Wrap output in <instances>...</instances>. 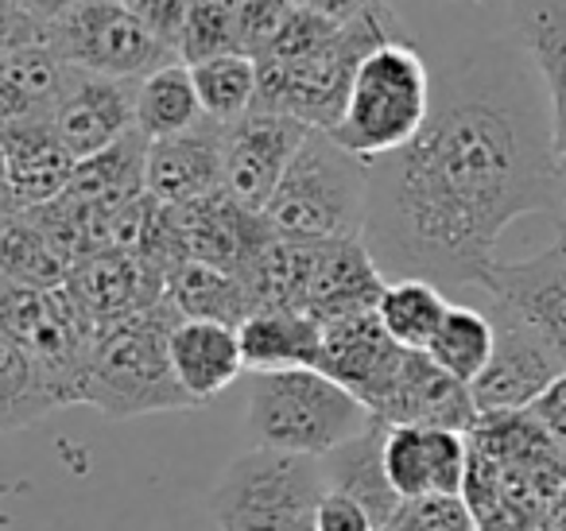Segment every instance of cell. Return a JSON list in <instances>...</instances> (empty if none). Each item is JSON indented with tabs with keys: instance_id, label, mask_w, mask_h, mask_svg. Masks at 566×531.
Segmentation results:
<instances>
[{
	"instance_id": "6da1fadb",
	"label": "cell",
	"mask_w": 566,
	"mask_h": 531,
	"mask_svg": "<svg viewBox=\"0 0 566 531\" xmlns=\"http://www.w3.org/2000/svg\"><path fill=\"white\" fill-rule=\"evenodd\" d=\"M520 43H485L434 79L423 133L373 164L369 241L380 272L481 288L524 214L566 218V171L543 86Z\"/></svg>"
},
{
	"instance_id": "7a4b0ae2",
	"label": "cell",
	"mask_w": 566,
	"mask_h": 531,
	"mask_svg": "<svg viewBox=\"0 0 566 531\" xmlns=\"http://www.w3.org/2000/svg\"><path fill=\"white\" fill-rule=\"evenodd\" d=\"M400 17L377 0L357 20L342 24L318 51L303 59H256L260 94L252 110L283 113L303 121L307 128L331 133L342 121L349 102V90L361 71V63L385 43H400Z\"/></svg>"
},
{
	"instance_id": "3957f363",
	"label": "cell",
	"mask_w": 566,
	"mask_h": 531,
	"mask_svg": "<svg viewBox=\"0 0 566 531\" xmlns=\"http://www.w3.org/2000/svg\"><path fill=\"white\" fill-rule=\"evenodd\" d=\"M373 202V164L346 152L331 133L315 128L292 167L283 171L275 195L264 206V221L287 241H346L365 237Z\"/></svg>"
},
{
	"instance_id": "277c9868",
	"label": "cell",
	"mask_w": 566,
	"mask_h": 531,
	"mask_svg": "<svg viewBox=\"0 0 566 531\" xmlns=\"http://www.w3.org/2000/svg\"><path fill=\"white\" fill-rule=\"evenodd\" d=\"M175 326H179V314L171 311V303H156L102 330L94 365H90L86 404H94L109 419L195 407L171 365Z\"/></svg>"
},
{
	"instance_id": "5b68a950",
	"label": "cell",
	"mask_w": 566,
	"mask_h": 531,
	"mask_svg": "<svg viewBox=\"0 0 566 531\" xmlns=\"http://www.w3.org/2000/svg\"><path fill=\"white\" fill-rule=\"evenodd\" d=\"M244 419L264 450L326 458L361 435L377 415L318 368H292L252 373Z\"/></svg>"
},
{
	"instance_id": "8992f818",
	"label": "cell",
	"mask_w": 566,
	"mask_h": 531,
	"mask_svg": "<svg viewBox=\"0 0 566 531\" xmlns=\"http://www.w3.org/2000/svg\"><path fill=\"white\" fill-rule=\"evenodd\" d=\"M434 105V79L423 55L408 40L385 43L361 63L349 90V102L331 136L365 164H377L403 152Z\"/></svg>"
},
{
	"instance_id": "52a82bcc",
	"label": "cell",
	"mask_w": 566,
	"mask_h": 531,
	"mask_svg": "<svg viewBox=\"0 0 566 531\" xmlns=\"http://www.w3.org/2000/svg\"><path fill=\"white\" fill-rule=\"evenodd\" d=\"M0 337L17 342L35 361L59 404H86L90 365H94L102 326L71 288L35 291L4 283L0 288Z\"/></svg>"
},
{
	"instance_id": "ba28073f",
	"label": "cell",
	"mask_w": 566,
	"mask_h": 531,
	"mask_svg": "<svg viewBox=\"0 0 566 531\" xmlns=\"http://www.w3.org/2000/svg\"><path fill=\"white\" fill-rule=\"evenodd\" d=\"M326 492L318 458L256 446L229 461L218 477L210 516L221 531H292L315 520Z\"/></svg>"
},
{
	"instance_id": "9c48e42d",
	"label": "cell",
	"mask_w": 566,
	"mask_h": 531,
	"mask_svg": "<svg viewBox=\"0 0 566 531\" xmlns=\"http://www.w3.org/2000/svg\"><path fill=\"white\" fill-rule=\"evenodd\" d=\"M51 48L74 66V71L102 74V79L144 82L159 66L179 63V51L151 32L125 0H82L51 24Z\"/></svg>"
},
{
	"instance_id": "30bf717a",
	"label": "cell",
	"mask_w": 566,
	"mask_h": 531,
	"mask_svg": "<svg viewBox=\"0 0 566 531\" xmlns=\"http://www.w3.org/2000/svg\"><path fill=\"white\" fill-rule=\"evenodd\" d=\"M78 71L51 48V24L4 9L0 43V117L4 121H55L66 90Z\"/></svg>"
},
{
	"instance_id": "8fae6325",
	"label": "cell",
	"mask_w": 566,
	"mask_h": 531,
	"mask_svg": "<svg viewBox=\"0 0 566 531\" xmlns=\"http://www.w3.org/2000/svg\"><path fill=\"white\" fill-rule=\"evenodd\" d=\"M481 291L493 306L524 322L566 365V218L555 221V241L527 260H496Z\"/></svg>"
},
{
	"instance_id": "7c38bea8",
	"label": "cell",
	"mask_w": 566,
	"mask_h": 531,
	"mask_svg": "<svg viewBox=\"0 0 566 531\" xmlns=\"http://www.w3.org/2000/svg\"><path fill=\"white\" fill-rule=\"evenodd\" d=\"M303 121L283 117V113L252 110L241 121L226 125L221 133V159H226V190L249 210L264 214L268 198L275 195L283 171L292 167L300 148L307 144Z\"/></svg>"
},
{
	"instance_id": "4fadbf2b",
	"label": "cell",
	"mask_w": 566,
	"mask_h": 531,
	"mask_svg": "<svg viewBox=\"0 0 566 531\" xmlns=\"http://www.w3.org/2000/svg\"><path fill=\"white\" fill-rule=\"evenodd\" d=\"M403 357H408V350L388 334L377 311H369L323 326L318 373L338 381L349 396H357L373 415H380L392 399L396 381H400Z\"/></svg>"
},
{
	"instance_id": "5bb4252c",
	"label": "cell",
	"mask_w": 566,
	"mask_h": 531,
	"mask_svg": "<svg viewBox=\"0 0 566 531\" xmlns=\"http://www.w3.org/2000/svg\"><path fill=\"white\" fill-rule=\"evenodd\" d=\"M489 314H493L496 326V353L485 373L478 376V384H473L478 412H527L566 373V365L535 330H527L524 322L504 314L501 306H493Z\"/></svg>"
},
{
	"instance_id": "9a60e30c",
	"label": "cell",
	"mask_w": 566,
	"mask_h": 531,
	"mask_svg": "<svg viewBox=\"0 0 566 531\" xmlns=\"http://www.w3.org/2000/svg\"><path fill=\"white\" fill-rule=\"evenodd\" d=\"M0 159H4V214H28L59 202L71 190L78 167L55 121H4Z\"/></svg>"
},
{
	"instance_id": "2e32d148",
	"label": "cell",
	"mask_w": 566,
	"mask_h": 531,
	"mask_svg": "<svg viewBox=\"0 0 566 531\" xmlns=\"http://www.w3.org/2000/svg\"><path fill=\"white\" fill-rule=\"evenodd\" d=\"M385 469L403 500L465 497L473 473V442L470 435L450 427H388Z\"/></svg>"
},
{
	"instance_id": "e0dca14e",
	"label": "cell",
	"mask_w": 566,
	"mask_h": 531,
	"mask_svg": "<svg viewBox=\"0 0 566 531\" xmlns=\"http://www.w3.org/2000/svg\"><path fill=\"white\" fill-rule=\"evenodd\" d=\"M66 288L94 314L97 326L109 330L133 314L148 311V306L164 303L167 275L128 249H102L74 264Z\"/></svg>"
},
{
	"instance_id": "ac0fdd59",
	"label": "cell",
	"mask_w": 566,
	"mask_h": 531,
	"mask_svg": "<svg viewBox=\"0 0 566 531\" xmlns=\"http://www.w3.org/2000/svg\"><path fill=\"white\" fill-rule=\"evenodd\" d=\"M136 94H140V82L78 71L55 113L59 136L78 164L136 133Z\"/></svg>"
},
{
	"instance_id": "d6986e66",
	"label": "cell",
	"mask_w": 566,
	"mask_h": 531,
	"mask_svg": "<svg viewBox=\"0 0 566 531\" xmlns=\"http://www.w3.org/2000/svg\"><path fill=\"white\" fill-rule=\"evenodd\" d=\"M388 427H450L473 435L481 423L473 388L434 365L427 353L408 350L400 368V381L392 388V399L377 415Z\"/></svg>"
},
{
	"instance_id": "ffe728a7",
	"label": "cell",
	"mask_w": 566,
	"mask_h": 531,
	"mask_svg": "<svg viewBox=\"0 0 566 531\" xmlns=\"http://www.w3.org/2000/svg\"><path fill=\"white\" fill-rule=\"evenodd\" d=\"M388 280L380 272L365 237H346V241H315V275H311L307 314L323 326L354 314L377 311Z\"/></svg>"
},
{
	"instance_id": "44dd1931",
	"label": "cell",
	"mask_w": 566,
	"mask_h": 531,
	"mask_svg": "<svg viewBox=\"0 0 566 531\" xmlns=\"http://www.w3.org/2000/svg\"><path fill=\"white\" fill-rule=\"evenodd\" d=\"M226 125L206 117L198 128L171 140L148 144V195L164 206H187L226 190V159H221Z\"/></svg>"
},
{
	"instance_id": "7402d4cb",
	"label": "cell",
	"mask_w": 566,
	"mask_h": 531,
	"mask_svg": "<svg viewBox=\"0 0 566 531\" xmlns=\"http://www.w3.org/2000/svg\"><path fill=\"white\" fill-rule=\"evenodd\" d=\"M171 365L195 407L210 404L244 373L241 334L226 322L179 319L171 334Z\"/></svg>"
},
{
	"instance_id": "603a6c76",
	"label": "cell",
	"mask_w": 566,
	"mask_h": 531,
	"mask_svg": "<svg viewBox=\"0 0 566 531\" xmlns=\"http://www.w3.org/2000/svg\"><path fill=\"white\" fill-rule=\"evenodd\" d=\"M516 43L539 74L551 140L566 159V0H516Z\"/></svg>"
},
{
	"instance_id": "cb8c5ba5",
	"label": "cell",
	"mask_w": 566,
	"mask_h": 531,
	"mask_svg": "<svg viewBox=\"0 0 566 531\" xmlns=\"http://www.w3.org/2000/svg\"><path fill=\"white\" fill-rule=\"evenodd\" d=\"M241 353L249 373H292V368H318L323 357V322L307 311L260 306L237 326Z\"/></svg>"
},
{
	"instance_id": "d4e9b609",
	"label": "cell",
	"mask_w": 566,
	"mask_h": 531,
	"mask_svg": "<svg viewBox=\"0 0 566 531\" xmlns=\"http://www.w3.org/2000/svg\"><path fill=\"white\" fill-rule=\"evenodd\" d=\"M385 438H388V423L373 419L357 438H349L346 446H338L334 454L318 458L323 461V473H326V489L357 500V504L373 516L377 531L403 500L400 492L392 489V481H388Z\"/></svg>"
},
{
	"instance_id": "484cf974",
	"label": "cell",
	"mask_w": 566,
	"mask_h": 531,
	"mask_svg": "<svg viewBox=\"0 0 566 531\" xmlns=\"http://www.w3.org/2000/svg\"><path fill=\"white\" fill-rule=\"evenodd\" d=\"M148 136L136 128L113 148L82 159L74 167V183L63 198L90 206L97 214H120L125 206L140 202L148 195Z\"/></svg>"
},
{
	"instance_id": "4316f807",
	"label": "cell",
	"mask_w": 566,
	"mask_h": 531,
	"mask_svg": "<svg viewBox=\"0 0 566 531\" xmlns=\"http://www.w3.org/2000/svg\"><path fill=\"white\" fill-rule=\"evenodd\" d=\"M164 303H171L179 319L226 322V326H241L256 311L249 283L241 275L213 264H198V260H182L179 268L167 272Z\"/></svg>"
},
{
	"instance_id": "83f0119b",
	"label": "cell",
	"mask_w": 566,
	"mask_h": 531,
	"mask_svg": "<svg viewBox=\"0 0 566 531\" xmlns=\"http://www.w3.org/2000/svg\"><path fill=\"white\" fill-rule=\"evenodd\" d=\"M206 121L202 97H198L195 74L190 63H171L159 66L156 74L140 82V94H136V128H140L148 140H171L190 128H198Z\"/></svg>"
},
{
	"instance_id": "f1b7e54d",
	"label": "cell",
	"mask_w": 566,
	"mask_h": 531,
	"mask_svg": "<svg viewBox=\"0 0 566 531\" xmlns=\"http://www.w3.org/2000/svg\"><path fill=\"white\" fill-rule=\"evenodd\" d=\"M74 264L51 244V237L28 214H4L0 233V280L17 288L55 291L71 283Z\"/></svg>"
},
{
	"instance_id": "f546056e",
	"label": "cell",
	"mask_w": 566,
	"mask_h": 531,
	"mask_svg": "<svg viewBox=\"0 0 566 531\" xmlns=\"http://www.w3.org/2000/svg\"><path fill=\"white\" fill-rule=\"evenodd\" d=\"M447 311H450V303L439 283L419 280V275L388 280L385 295H380V303H377V319L385 322L388 334H392L403 350H419V353H427V345L434 342Z\"/></svg>"
},
{
	"instance_id": "4dcf8cb0",
	"label": "cell",
	"mask_w": 566,
	"mask_h": 531,
	"mask_svg": "<svg viewBox=\"0 0 566 531\" xmlns=\"http://www.w3.org/2000/svg\"><path fill=\"white\" fill-rule=\"evenodd\" d=\"M493 353H496L493 314L478 311V306H462V303H450L439 334L427 345V357L439 368H447L450 376H458L462 384H470V388L489 368Z\"/></svg>"
},
{
	"instance_id": "1f68e13d",
	"label": "cell",
	"mask_w": 566,
	"mask_h": 531,
	"mask_svg": "<svg viewBox=\"0 0 566 531\" xmlns=\"http://www.w3.org/2000/svg\"><path fill=\"white\" fill-rule=\"evenodd\" d=\"M195 74L198 97H202V113L218 125H233L244 113H252L260 94V66L244 51H229V55H213L190 66Z\"/></svg>"
},
{
	"instance_id": "d6a6232c",
	"label": "cell",
	"mask_w": 566,
	"mask_h": 531,
	"mask_svg": "<svg viewBox=\"0 0 566 531\" xmlns=\"http://www.w3.org/2000/svg\"><path fill=\"white\" fill-rule=\"evenodd\" d=\"M59 407L63 404L51 392V384L43 381L35 361L17 342L0 337V423H4V430L35 427Z\"/></svg>"
},
{
	"instance_id": "836d02e7",
	"label": "cell",
	"mask_w": 566,
	"mask_h": 531,
	"mask_svg": "<svg viewBox=\"0 0 566 531\" xmlns=\"http://www.w3.org/2000/svg\"><path fill=\"white\" fill-rule=\"evenodd\" d=\"M244 28H249V0H190L179 40L182 63L195 66L202 59L244 51Z\"/></svg>"
},
{
	"instance_id": "e575fe53",
	"label": "cell",
	"mask_w": 566,
	"mask_h": 531,
	"mask_svg": "<svg viewBox=\"0 0 566 531\" xmlns=\"http://www.w3.org/2000/svg\"><path fill=\"white\" fill-rule=\"evenodd\" d=\"M380 531H481V520L465 497H411L400 500Z\"/></svg>"
},
{
	"instance_id": "d590c367",
	"label": "cell",
	"mask_w": 566,
	"mask_h": 531,
	"mask_svg": "<svg viewBox=\"0 0 566 531\" xmlns=\"http://www.w3.org/2000/svg\"><path fill=\"white\" fill-rule=\"evenodd\" d=\"M125 4L151 28V32H159L175 51H179L182 28H187L190 0H125Z\"/></svg>"
},
{
	"instance_id": "8d00e7d4",
	"label": "cell",
	"mask_w": 566,
	"mask_h": 531,
	"mask_svg": "<svg viewBox=\"0 0 566 531\" xmlns=\"http://www.w3.org/2000/svg\"><path fill=\"white\" fill-rule=\"evenodd\" d=\"M527 415L535 419V427L547 435V442L555 446L558 454L566 458V373L527 407Z\"/></svg>"
},
{
	"instance_id": "74e56055",
	"label": "cell",
	"mask_w": 566,
	"mask_h": 531,
	"mask_svg": "<svg viewBox=\"0 0 566 531\" xmlns=\"http://www.w3.org/2000/svg\"><path fill=\"white\" fill-rule=\"evenodd\" d=\"M318 531H377V523L357 500L342 497V492H326L318 504Z\"/></svg>"
},
{
	"instance_id": "f35d334b",
	"label": "cell",
	"mask_w": 566,
	"mask_h": 531,
	"mask_svg": "<svg viewBox=\"0 0 566 531\" xmlns=\"http://www.w3.org/2000/svg\"><path fill=\"white\" fill-rule=\"evenodd\" d=\"M82 0H4V9H17L24 17L40 20V24H59L66 12L78 9Z\"/></svg>"
},
{
	"instance_id": "ab89813d",
	"label": "cell",
	"mask_w": 566,
	"mask_h": 531,
	"mask_svg": "<svg viewBox=\"0 0 566 531\" xmlns=\"http://www.w3.org/2000/svg\"><path fill=\"white\" fill-rule=\"evenodd\" d=\"M373 4H377V0H307L311 12L334 20V24H349V20H357L365 9H373Z\"/></svg>"
},
{
	"instance_id": "60d3db41",
	"label": "cell",
	"mask_w": 566,
	"mask_h": 531,
	"mask_svg": "<svg viewBox=\"0 0 566 531\" xmlns=\"http://www.w3.org/2000/svg\"><path fill=\"white\" fill-rule=\"evenodd\" d=\"M470 4H489V0H470ZM512 4H516V0H512Z\"/></svg>"
}]
</instances>
